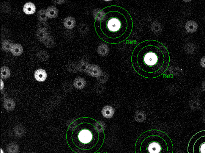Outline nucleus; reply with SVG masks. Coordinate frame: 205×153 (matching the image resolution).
I'll return each instance as SVG.
<instances>
[{"label":"nucleus","mask_w":205,"mask_h":153,"mask_svg":"<svg viewBox=\"0 0 205 153\" xmlns=\"http://www.w3.org/2000/svg\"><path fill=\"white\" fill-rule=\"evenodd\" d=\"M23 11L27 15L34 14L36 11L35 5L31 2L26 4L23 7Z\"/></svg>","instance_id":"nucleus-11"},{"label":"nucleus","mask_w":205,"mask_h":153,"mask_svg":"<svg viewBox=\"0 0 205 153\" xmlns=\"http://www.w3.org/2000/svg\"><path fill=\"white\" fill-rule=\"evenodd\" d=\"M63 89L65 92H70L73 89V86L71 83L66 82L63 84Z\"/></svg>","instance_id":"nucleus-30"},{"label":"nucleus","mask_w":205,"mask_h":153,"mask_svg":"<svg viewBox=\"0 0 205 153\" xmlns=\"http://www.w3.org/2000/svg\"><path fill=\"white\" fill-rule=\"evenodd\" d=\"M38 29H41V30H43V31H46L47 28H48V25L45 22H42V21H40L38 24Z\"/></svg>","instance_id":"nucleus-31"},{"label":"nucleus","mask_w":205,"mask_h":153,"mask_svg":"<svg viewBox=\"0 0 205 153\" xmlns=\"http://www.w3.org/2000/svg\"><path fill=\"white\" fill-rule=\"evenodd\" d=\"M98 54L102 57H106L109 52V48L107 45L104 43L101 44L98 46L97 49Z\"/></svg>","instance_id":"nucleus-14"},{"label":"nucleus","mask_w":205,"mask_h":153,"mask_svg":"<svg viewBox=\"0 0 205 153\" xmlns=\"http://www.w3.org/2000/svg\"><path fill=\"white\" fill-rule=\"evenodd\" d=\"M37 57L41 61H45L49 58V54L46 51L42 50L38 52Z\"/></svg>","instance_id":"nucleus-25"},{"label":"nucleus","mask_w":205,"mask_h":153,"mask_svg":"<svg viewBox=\"0 0 205 153\" xmlns=\"http://www.w3.org/2000/svg\"><path fill=\"white\" fill-rule=\"evenodd\" d=\"M110 11L106 13V29L109 32L107 38L113 43H122L132 34L133 22L128 11L119 6L110 7ZM102 22V21H101Z\"/></svg>","instance_id":"nucleus-3"},{"label":"nucleus","mask_w":205,"mask_h":153,"mask_svg":"<svg viewBox=\"0 0 205 153\" xmlns=\"http://www.w3.org/2000/svg\"><path fill=\"white\" fill-rule=\"evenodd\" d=\"M200 64L202 68H205V57L201 58L200 60Z\"/></svg>","instance_id":"nucleus-34"},{"label":"nucleus","mask_w":205,"mask_h":153,"mask_svg":"<svg viewBox=\"0 0 205 153\" xmlns=\"http://www.w3.org/2000/svg\"><path fill=\"white\" fill-rule=\"evenodd\" d=\"M102 113L105 118H110L115 113V110L110 106H106L102 108Z\"/></svg>","instance_id":"nucleus-9"},{"label":"nucleus","mask_w":205,"mask_h":153,"mask_svg":"<svg viewBox=\"0 0 205 153\" xmlns=\"http://www.w3.org/2000/svg\"></svg>","instance_id":"nucleus-39"},{"label":"nucleus","mask_w":205,"mask_h":153,"mask_svg":"<svg viewBox=\"0 0 205 153\" xmlns=\"http://www.w3.org/2000/svg\"><path fill=\"white\" fill-rule=\"evenodd\" d=\"M4 87V83L3 82V81H2V80H1V90H2V89H3V88Z\"/></svg>","instance_id":"nucleus-37"},{"label":"nucleus","mask_w":205,"mask_h":153,"mask_svg":"<svg viewBox=\"0 0 205 153\" xmlns=\"http://www.w3.org/2000/svg\"><path fill=\"white\" fill-rule=\"evenodd\" d=\"M46 11L48 17L49 18H55L58 15V11L56 7H50Z\"/></svg>","instance_id":"nucleus-16"},{"label":"nucleus","mask_w":205,"mask_h":153,"mask_svg":"<svg viewBox=\"0 0 205 153\" xmlns=\"http://www.w3.org/2000/svg\"><path fill=\"white\" fill-rule=\"evenodd\" d=\"M34 77L39 82L45 81L47 77L46 71L42 69H37L34 74Z\"/></svg>","instance_id":"nucleus-7"},{"label":"nucleus","mask_w":205,"mask_h":153,"mask_svg":"<svg viewBox=\"0 0 205 153\" xmlns=\"http://www.w3.org/2000/svg\"><path fill=\"white\" fill-rule=\"evenodd\" d=\"M1 153H4L3 151H2V149H1Z\"/></svg>","instance_id":"nucleus-38"},{"label":"nucleus","mask_w":205,"mask_h":153,"mask_svg":"<svg viewBox=\"0 0 205 153\" xmlns=\"http://www.w3.org/2000/svg\"><path fill=\"white\" fill-rule=\"evenodd\" d=\"M37 17L40 21L45 22L48 20V17L46 14V11L44 9L40 10L38 11L37 14Z\"/></svg>","instance_id":"nucleus-23"},{"label":"nucleus","mask_w":205,"mask_h":153,"mask_svg":"<svg viewBox=\"0 0 205 153\" xmlns=\"http://www.w3.org/2000/svg\"><path fill=\"white\" fill-rule=\"evenodd\" d=\"M93 17L95 20L99 21H102L106 18V14L105 12L101 9H96L93 13Z\"/></svg>","instance_id":"nucleus-8"},{"label":"nucleus","mask_w":205,"mask_h":153,"mask_svg":"<svg viewBox=\"0 0 205 153\" xmlns=\"http://www.w3.org/2000/svg\"><path fill=\"white\" fill-rule=\"evenodd\" d=\"M76 21L73 18L68 17L64 20V26L67 29H71L75 26Z\"/></svg>","instance_id":"nucleus-13"},{"label":"nucleus","mask_w":205,"mask_h":153,"mask_svg":"<svg viewBox=\"0 0 205 153\" xmlns=\"http://www.w3.org/2000/svg\"><path fill=\"white\" fill-rule=\"evenodd\" d=\"M89 75L94 77H98L102 72L99 66L97 65H90L87 72Z\"/></svg>","instance_id":"nucleus-6"},{"label":"nucleus","mask_w":205,"mask_h":153,"mask_svg":"<svg viewBox=\"0 0 205 153\" xmlns=\"http://www.w3.org/2000/svg\"><path fill=\"white\" fill-rule=\"evenodd\" d=\"M15 132L17 136H22L25 134V129L22 126H17L15 129Z\"/></svg>","instance_id":"nucleus-28"},{"label":"nucleus","mask_w":205,"mask_h":153,"mask_svg":"<svg viewBox=\"0 0 205 153\" xmlns=\"http://www.w3.org/2000/svg\"><path fill=\"white\" fill-rule=\"evenodd\" d=\"M5 108L8 111H12L15 108V101L12 99H7L4 103Z\"/></svg>","instance_id":"nucleus-17"},{"label":"nucleus","mask_w":205,"mask_h":153,"mask_svg":"<svg viewBox=\"0 0 205 153\" xmlns=\"http://www.w3.org/2000/svg\"><path fill=\"white\" fill-rule=\"evenodd\" d=\"M54 3L56 4H61L64 3L65 1H62V0H60V1H53Z\"/></svg>","instance_id":"nucleus-35"},{"label":"nucleus","mask_w":205,"mask_h":153,"mask_svg":"<svg viewBox=\"0 0 205 153\" xmlns=\"http://www.w3.org/2000/svg\"><path fill=\"white\" fill-rule=\"evenodd\" d=\"M108 79L107 74L105 73V72H102L101 75H100L99 76L97 77V80L99 82L101 83H103L106 82Z\"/></svg>","instance_id":"nucleus-29"},{"label":"nucleus","mask_w":205,"mask_h":153,"mask_svg":"<svg viewBox=\"0 0 205 153\" xmlns=\"http://www.w3.org/2000/svg\"><path fill=\"white\" fill-rule=\"evenodd\" d=\"M103 89H104L103 88V86L101 84H97L95 86V90L97 93H101V92H102Z\"/></svg>","instance_id":"nucleus-32"},{"label":"nucleus","mask_w":205,"mask_h":153,"mask_svg":"<svg viewBox=\"0 0 205 153\" xmlns=\"http://www.w3.org/2000/svg\"><path fill=\"white\" fill-rule=\"evenodd\" d=\"M11 75V71L7 66H2L1 69V76L3 79L9 78Z\"/></svg>","instance_id":"nucleus-20"},{"label":"nucleus","mask_w":205,"mask_h":153,"mask_svg":"<svg viewBox=\"0 0 205 153\" xmlns=\"http://www.w3.org/2000/svg\"><path fill=\"white\" fill-rule=\"evenodd\" d=\"M19 150L18 145L15 143H12L8 145L7 151L9 153H18Z\"/></svg>","instance_id":"nucleus-27"},{"label":"nucleus","mask_w":205,"mask_h":153,"mask_svg":"<svg viewBox=\"0 0 205 153\" xmlns=\"http://www.w3.org/2000/svg\"><path fill=\"white\" fill-rule=\"evenodd\" d=\"M90 64L87 61L84 60H82L80 61L79 64H78V71L80 72H87L88 69L90 66Z\"/></svg>","instance_id":"nucleus-19"},{"label":"nucleus","mask_w":205,"mask_h":153,"mask_svg":"<svg viewBox=\"0 0 205 153\" xmlns=\"http://www.w3.org/2000/svg\"><path fill=\"white\" fill-rule=\"evenodd\" d=\"M73 32H70V31H67V32H66V33L65 34L66 35V36H65V38H72L73 37Z\"/></svg>","instance_id":"nucleus-33"},{"label":"nucleus","mask_w":205,"mask_h":153,"mask_svg":"<svg viewBox=\"0 0 205 153\" xmlns=\"http://www.w3.org/2000/svg\"><path fill=\"white\" fill-rule=\"evenodd\" d=\"M73 85L77 89H82L86 85V81L82 77H78L74 80Z\"/></svg>","instance_id":"nucleus-12"},{"label":"nucleus","mask_w":205,"mask_h":153,"mask_svg":"<svg viewBox=\"0 0 205 153\" xmlns=\"http://www.w3.org/2000/svg\"><path fill=\"white\" fill-rule=\"evenodd\" d=\"M45 46L48 48H52L55 46V41L54 40L52 37L50 35H48V37L46 38V39L45 40V41L43 42Z\"/></svg>","instance_id":"nucleus-24"},{"label":"nucleus","mask_w":205,"mask_h":153,"mask_svg":"<svg viewBox=\"0 0 205 153\" xmlns=\"http://www.w3.org/2000/svg\"><path fill=\"white\" fill-rule=\"evenodd\" d=\"M188 153H205V130L193 135L189 142Z\"/></svg>","instance_id":"nucleus-5"},{"label":"nucleus","mask_w":205,"mask_h":153,"mask_svg":"<svg viewBox=\"0 0 205 153\" xmlns=\"http://www.w3.org/2000/svg\"><path fill=\"white\" fill-rule=\"evenodd\" d=\"M67 68L70 73L74 74L78 71V65L76 63L72 61L68 64Z\"/></svg>","instance_id":"nucleus-22"},{"label":"nucleus","mask_w":205,"mask_h":153,"mask_svg":"<svg viewBox=\"0 0 205 153\" xmlns=\"http://www.w3.org/2000/svg\"><path fill=\"white\" fill-rule=\"evenodd\" d=\"M201 89L203 92H205V81H203L202 83Z\"/></svg>","instance_id":"nucleus-36"},{"label":"nucleus","mask_w":205,"mask_h":153,"mask_svg":"<svg viewBox=\"0 0 205 153\" xmlns=\"http://www.w3.org/2000/svg\"><path fill=\"white\" fill-rule=\"evenodd\" d=\"M12 54L15 56H20L22 54L23 51V46L20 44H15L13 45L12 49L11 51Z\"/></svg>","instance_id":"nucleus-15"},{"label":"nucleus","mask_w":205,"mask_h":153,"mask_svg":"<svg viewBox=\"0 0 205 153\" xmlns=\"http://www.w3.org/2000/svg\"><path fill=\"white\" fill-rule=\"evenodd\" d=\"M167 48L155 40H146L133 49L132 63L133 69L141 76L154 78L165 72L170 63Z\"/></svg>","instance_id":"nucleus-1"},{"label":"nucleus","mask_w":205,"mask_h":153,"mask_svg":"<svg viewBox=\"0 0 205 153\" xmlns=\"http://www.w3.org/2000/svg\"><path fill=\"white\" fill-rule=\"evenodd\" d=\"M135 153H173L171 138L165 132L151 129L141 134L136 140Z\"/></svg>","instance_id":"nucleus-4"},{"label":"nucleus","mask_w":205,"mask_h":153,"mask_svg":"<svg viewBox=\"0 0 205 153\" xmlns=\"http://www.w3.org/2000/svg\"><path fill=\"white\" fill-rule=\"evenodd\" d=\"M96 120L92 118H78L69 126L66 132L68 146L75 153H96L102 147L104 131L98 129Z\"/></svg>","instance_id":"nucleus-2"},{"label":"nucleus","mask_w":205,"mask_h":153,"mask_svg":"<svg viewBox=\"0 0 205 153\" xmlns=\"http://www.w3.org/2000/svg\"><path fill=\"white\" fill-rule=\"evenodd\" d=\"M13 43L9 40H6L3 41L2 43V48L3 51H11L12 48L13 46Z\"/></svg>","instance_id":"nucleus-21"},{"label":"nucleus","mask_w":205,"mask_h":153,"mask_svg":"<svg viewBox=\"0 0 205 153\" xmlns=\"http://www.w3.org/2000/svg\"><path fill=\"white\" fill-rule=\"evenodd\" d=\"M185 28L187 32L193 33L195 32L198 29V24L194 21H187L185 25Z\"/></svg>","instance_id":"nucleus-10"},{"label":"nucleus","mask_w":205,"mask_h":153,"mask_svg":"<svg viewBox=\"0 0 205 153\" xmlns=\"http://www.w3.org/2000/svg\"><path fill=\"white\" fill-rule=\"evenodd\" d=\"M78 31L81 35H85L89 32V26L86 24H80L78 26Z\"/></svg>","instance_id":"nucleus-26"},{"label":"nucleus","mask_w":205,"mask_h":153,"mask_svg":"<svg viewBox=\"0 0 205 153\" xmlns=\"http://www.w3.org/2000/svg\"><path fill=\"white\" fill-rule=\"evenodd\" d=\"M48 32L46 31H43L41 29H37L36 32V36L37 39L43 43L46 38L48 37Z\"/></svg>","instance_id":"nucleus-18"}]
</instances>
